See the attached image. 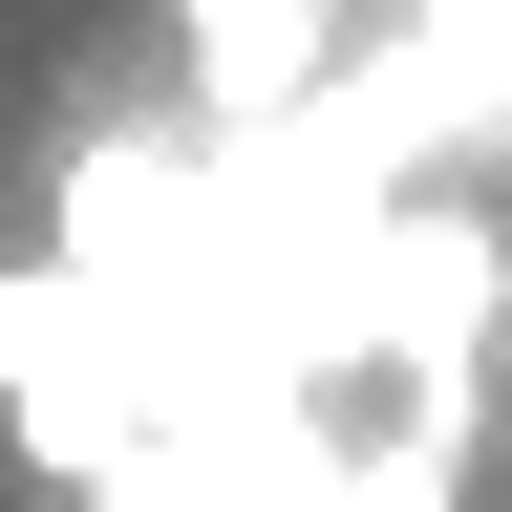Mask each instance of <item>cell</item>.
Segmentation results:
<instances>
[{
	"label": "cell",
	"instance_id": "6da1fadb",
	"mask_svg": "<svg viewBox=\"0 0 512 512\" xmlns=\"http://www.w3.org/2000/svg\"><path fill=\"white\" fill-rule=\"evenodd\" d=\"M0 406L86 512H512V0H363L278 128L86 150Z\"/></svg>",
	"mask_w": 512,
	"mask_h": 512
},
{
	"label": "cell",
	"instance_id": "7a4b0ae2",
	"mask_svg": "<svg viewBox=\"0 0 512 512\" xmlns=\"http://www.w3.org/2000/svg\"><path fill=\"white\" fill-rule=\"evenodd\" d=\"M363 0H171V128H278Z\"/></svg>",
	"mask_w": 512,
	"mask_h": 512
}]
</instances>
